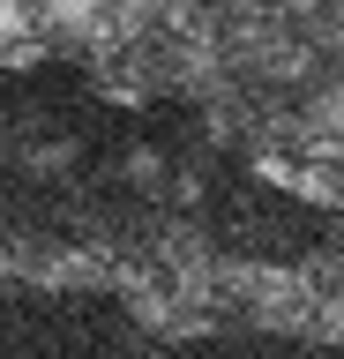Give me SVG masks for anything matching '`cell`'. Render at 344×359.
<instances>
[]
</instances>
